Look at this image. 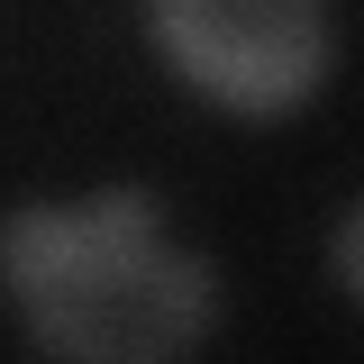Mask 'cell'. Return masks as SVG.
I'll return each mask as SVG.
<instances>
[{
	"label": "cell",
	"mask_w": 364,
	"mask_h": 364,
	"mask_svg": "<svg viewBox=\"0 0 364 364\" xmlns=\"http://www.w3.org/2000/svg\"><path fill=\"white\" fill-rule=\"evenodd\" d=\"M155 28L200 91L282 109L328 64V0H155Z\"/></svg>",
	"instance_id": "7a4b0ae2"
},
{
	"label": "cell",
	"mask_w": 364,
	"mask_h": 364,
	"mask_svg": "<svg viewBox=\"0 0 364 364\" xmlns=\"http://www.w3.org/2000/svg\"><path fill=\"white\" fill-rule=\"evenodd\" d=\"M337 273H346V282L364 291V200L346 210V228H337Z\"/></svg>",
	"instance_id": "3957f363"
},
{
	"label": "cell",
	"mask_w": 364,
	"mask_h": 364,
	"mask_svg": "<svg viewBox=\"0 0 364 364\" xmlns=\"http://www.w3.org/2000/svg\"><path fill=\"white\" fill-rule=\"evenodd\" d=\"M0 282L55 364H182L219 310L210 264L155 237L146 191H100L82 210H9Z\"/></svg>",
	"instance_id": "6da1fadb"
}]
</instances>
